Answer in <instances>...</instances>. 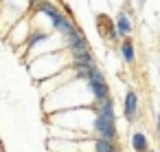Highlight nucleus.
<instances>
[{"label":"nucleus","instance_id":"f257e3e1","mask_svg":"<svg viewBox=\"0 0 160 152\" xmlns=\"http://www.w3.org/2000/svg\"><path fill=\"white\" fill-rule=\"evenodd\" d=\"M94 130L99 132V137L101 139H114V134H116V130H114V117H108V115H103V112H99V117L94 119Z\"/></svg>","mask_w":160,"mask_h":152},{"label":"nucleus","instance_id":"f03ea898","mask_svg":"<svg viewBox=\"0 0 160 152\" xmlns=\"http://www.w3.org/2000/svg\"><path fill=\"white\" fill-rule=\"evenodd\" d=\"M88 86H90V90L94 93V97L99 101L108 99V88H105V82L103 79H88Z\"/></svg>","mask_w":160,"mask_h":152},{"label":"nucleus","instance_id":"7ed1b4c3","mask_svg":"<svg viewBox=\"0 0 160 152\" xmlns=\"http://www.w3.org/2000/svg\"><path fill=\"white\" fill-rule=\"evenodd\" d=\"M136 106H138L136 93H127V97H125V117H127V119H134V115H136Z\"/></svg>","mask_w":160,"mask_h":152},{"label":"nucleus","instance_id":"20e7f679","mask_svg":"<svg viewBox=\"0 0 160 152\" xmlns=\"http://www.w3.org/2000/svg\"><path fill=\"white\" fill-rule=\"evenodd\" d=\"M132 143H134V150H136V152H147V139H145V134L136 132V134L132 137Z\"/></svg>","mask_w":160,"mask_h":152},{"label":"nucleus","instance_id":"39448f33","mask_svg":"<svg viewBox=\"0 0 160 152\" xmlns=\"http://www.w3.org/2000/svg\"><path fill=\"white\" fill-rule=\"evenodd\" d=\"M116 24H118V33H123V35H127L129 31H132V24H129V20H127V16H118V20H116Z\"/></svg>","mask_w":160,"mask_h":152},{"label":"nucleus","instance_id":"423d86ee","mask_svg":"<svg viewBox=\"0 0 160 152\" xmlns=\"http://www.w3.org/2000/svg\"><path fill=\"white\" fill-rule=\"evenodd\" d=\"M97 152H116V150H114V143H112L110 139H101V137H99V141H97Z\"/></svg>","mask_w":160,"mask_h":152},{"label":"nucleus","instance_id":"0eeeda50","mask_svg":"<svg viewBox=\"0 0 160 152\" xmlns=\"http://www.w3.org/2000/svg\"><path fill=\"white\" fill-rule=\"evenodd\" d=\"M123 55H125L127 62H134V46H132V42H123Z\"/></svg>","mask_w":160,"mask_h":152},{"label":"nucleus","instance_id":"6e6552de","mask_svg":"<svg viewBox=\"0 0 160 152\" xmlns=\"http://www.w3.org/2000/svg\"><path fill=\"white\" fill-rule=\"evenodd\" d=\"M101 112L108 115V117H114V112H112V101H110V99H103V101H101Z\"/></svg>","mask_w":160,"mask_h":152},{"label":"nucleus","instance_id":"1a4fd4ad","mask_svg":"<svg viewBox=\"0 0 160 152\" xmlns=\"http://www.w3.org/2000/svg\"><path fill=\"white\" fill-rule=\"evenodd\" d=\"M158 130H160V115H158Z\"/></svg>","mask_w":160,"mask_h":152}]
</instances>
